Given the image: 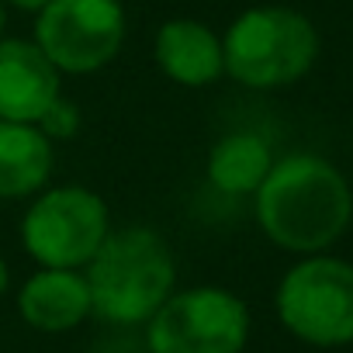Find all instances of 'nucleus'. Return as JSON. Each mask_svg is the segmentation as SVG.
<instances>
[{
  "label": "nucleus",
  "mask_w": 353,
  "mask_h": 353,
  "mask_svg": "<svg viewBox=\"0 0 353 353\" xmlns=\"http://www.w3.org/2000/svg\"><path fill=\"white\" fill-rule=\"evenodd\" d=\"M253 198L263 236L274 246L301 256L329 250L353 219V194L346 176L329 159L312 152L274 159Z\"/></svg>",
  "instance_id": "1"
},
{
  "label": "nucleus",
  "mask_w": 353,
  "mask_h": 353,
  "mask_svg": "<svg viewBox=\"0 0 353 353\" xmlns=\"http://www.w3.org/2000/svg\"><path fill=\"white\" fill-rule=\"evenodd\" d=\"M87 288L94 315L114 325L149 322L152 312L173 294L176 267L159 232L132 225L108 232L87 263Z\"/></svg>",
  "instance_id": "2"
},
{
  "label": "nucleus",
  "mask_w": 353,
  "mask_h": 353,
  "mask_svg": "<svg viewBox=\"0 0 353 353\" xmlns=\"http://www.w3.org/2000/svg\"><path fill=\"white\" fill-rule=\"evenodd\" d=\"M225 73L253 90L301 80L319 56L315 25L291 8H250L222 35Z\"/></svg>",
  "instance_id": "3"
},
{
  "label": "nucleus",
  "mask_w": 353,
  "mask_h": 353,
  "mask_svg": "<svg viewBox=\"0 0 353 353\" xmlns=\"http://www.w3.org/2000/svg\"><path fill=\"white\" fill-rule=\"evenodd\" d=\"M281 325L308 346L353 343V263L312 253L294 263L274 294Z\"/></svg>",
  "instance_id": "4"
},
{
  "label": "nucleus",
  "mask_w": 353,
  "mask_h": 353,
  "mask_svg": "<svg viewBox=\"0 0 353 353\" xmlns=\"http://www.w3.org/2000/svg\"><path fill=\"white\" fill-rule=\"evenodd\" d=\"M250 308L225 288L173 291L145 322L149 353H243Z\"/></svg>",
  "instance_id": "5"
},
{
  "label": "nucleus",
  "mask_w": 353,
  "mask_h": 353,
  "mask_svg": "<svg viewBox=\"0 0 353 353\" xmlns=\"http://www.w3.org/2000/svg\"><path fill=\"white\" fill-rule=\"evenodd\" d=\"M108 205L90 188H52L32 201L21 243L42 267L80 270L108 239Z\"/></svg>",
  "instance_id": "6"
},
{
  "label": "nucleus",
  "mask_w": 353,
  "mask_h": 353,
  "mask_svg": "<svg viewBox=\"0 0 353 353\" xmlns=\"http://www.w3.org/2000/svg\"><path fill=\"white\" fill-rule=\"evenodd\" d=\"M125 42L121 0H49L35 21V46L59 73H94Z\"/></svg>",
  "instance_id": "7"
},
{
  "label": "nucleus",
  "mask_w": 353,
  "mask_h": 353,
  "mask_svg": "<svg viewBox=\"0 0 353 353\" xmlns=\"http://www.w3.org/2000/svg\"><path fill=\"white\" fill-rule=\"evenodd\" d=\"M59 94V70L35 42L0 39V118L35 125Z\"/></svg>",
  "instance_id": "8"
},
{
  "label": "nucleus",
  "mask_w": 353,
  "mask_h": 353,
  "mask_svg": "<svg viewBox=\"0 0 353 353\" xmlns=\"http://www.w3.org/2000/svg\"><path fill=\"white\" fill-rule=\"evenodd\" d=\"M156 66L181 87H208L225 73L222 39L194 18H173L152 39Z\"/></svg>",
  "instance_id": "9"
},
{
  "label": "nucleus",
  "mask_w": 353,
  "mask_h": 353,
  "mask_svg": "<svg viewBox=\"0 0 353 353\" xmlns=\"http://www.w3.org/2000/svg\"><path fill=\"white\" fill-rule=\"evenodd\" d=\"M18 312L39 332H70L94 315L87 277L80 270L42 267L18 291Z\"/></svg>",
  "instance_id": "10"
},
{
  "label": "nucleus",
  "mask_w": 353,
  "mask_h": 353,
  "mask_svg": "<svg viewBox=\"0 0 353 353\" xmlns=\"http://www.w3.org/2000/svg\"><path fill=\"white\" fill-rule=\"evenodd\" d=\"M52 173V142L39 125L0 118V198L39 194Z\"/></svg>",
  "instance_id": "11"
},
{
  "label": "nucleus",
  "mask_w": 353,
  "mask_h": 353,
  "mask_svg": "<svg viewBox=\"0 0 353 353\" xmlns=\"http://www.w3.org/2000/svg\"><path fill=\"white\" fill-rule=\"evenodd\" d=\"M270 166V145L256 132H232L208 152V181L222 194H256Z\"/></svg>",
  "instance_id": "12"
},
{
  "label": "nucleus",
  "mask_w": 353,
  "mask_h": 353,
  "mask_svg": "<svg viewBox=\"0 0 353 353\" xmlns=\"http://www.w3.org/2000/svg\"><path fill=\"white\" fill-rule=\"evenodd\" d=\"M35 125H39V132H42L49 142H52V139H73V135L80 132V108L59 94V97L49 104V111H46Z\"/></svg>",
  "instance_id": "13"
},
{
  "label": "nucleus",
  "mask_w": 353,
  "mask_h": 353,
  "mask_svg": "<svg viewBox=\"0 0 353 353\" xmlns=\"http://www.w3.org/2000/svg\"><path fill=\"white\" fill-rule=\"evenodd\" d=\"M4 4H11V8H18V11H28V14H39L49 0H4Z\"/></svg>",
  "instance_id": "14"
},
{
  "label": "nucleus",
  "mask_w": 353,
  "mask_h": 353,
  "mask_svg": "<svg viewBox=\"0 0 353 353\" xmlns=\"http://www.w3.org/2000/svg\"><path fill=\"white\" fill-rule=\"evenodd\" d=\"M8 281H11V277H8V263H4V260H0V294H4V291H8Z\"/></svg>",
  "instance_id": "15"
},
{
  "label": "nucleus",
  "mask_w": 353,
  "mask_h": 353,
  "mask_svg": "<svg viewBox=\"0 0 353 353\" xmlns=\"http://www.w3.org/2000/svg\"><path fill=\"white\" fill-rule=\"evenodd\" d=\"M4 25H8V8H4V0H0V39H4Z\"/></svg>",
  "instance_id": "16"
}]
</instances>
